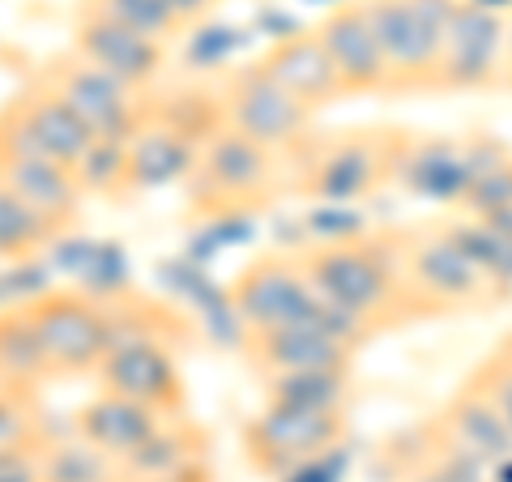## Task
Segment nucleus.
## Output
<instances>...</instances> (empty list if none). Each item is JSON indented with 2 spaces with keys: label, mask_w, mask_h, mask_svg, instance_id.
<instances>
[{
  "label": "nucleus",
  "mask_w": 512,
  "mask_h": 482,
  "mask_svg": "<svg viewBox=\"0 0 512 482\" xmlns=\"http://www.w3.org/2000/svg\"><path fill=\"white\" fill-rule=\"evenodd\" d=\"M308 282L329 308H338L372 337L410 325L406 286H402V235L384 231H346L325 235L299 248Z\"/></svg>",
  "instance_id": "1"
},
{
  "label": "nucleus",
  "mask_w": 512,
  "mask_h": 482,
  "mask_svg": "<svg viewBox=\"0 0 512 482\" xmlns=\"http://www.w3.org/2000/svg\"><path fill=\"white\" fill-rule=\"evenodd\" d=\"M410 128L363 124L312 133L299 150L286 154V197L320 201L329 210L376 197L393 184Z\"/></svg>",
  "instance_id": "2"
},
{
  "label": "nucleus",
  "mask_w": 512,
  "mask_h": 482,
  "mask_svg": "<svg viewBox=\"0 0 512 482\" xmlns=\"http://www.w3.org/2000/svg\"><path fill=\"white\" fill-rule=\"evenodd\" d=\"M397 235H402V286H406L410 320L457 316V312L466 316L508 299L500 282L491 278L483 261L470 252V244L461 239L453 218L397 227Z\"/></svg>",
  "instance_id": "3"
},
{
  "label": "nucleus",
  "mask_w": 512,
  "mask_h": 482,
  "mask_svg": "<svg viewBox=\"0 0 512 482\" xmlns=\"http://www.w3.org/2000/svg\"><path fill=\"white\" fill-rule=\"evenodd\" d=\"M180 188L192 218H248L286 197V158L218 124L201 141Z\"/></svg>",
  "instance_id": "4"
},
{
  "label": "nucleus",
  "mask_w": 512,
  "mask_h": 482,
  "mask_svg": "<svg viewBox=\"0 0 512 482\" xmlns=\"http://www.w3.org/2000/svg\"><path fill=\"white\" fill-rule=\"evenodd\" d=\"M227 303L244 333L256 329H282V325H320L329 333L346 337L355 350L372 342V333L355 325L338 308H329L320 291L308 282V269L299 261V248H269L256 252L252 261L231 278Z\"/></svg>",
  "instance_id": "5"
},
{
  "label": "nucleus",
  "mask_w": 512,
  "mask_h": 482,
  "mask_svg": "<svg viewBox=\"0 0 512 482\" xmlns=\"http://www.w3.org/2000/svg\"><path fill=\"white\" fill-rule=\"evenodd\" d=\"M363 5L389 64V99L436 90L457 0H363Z\"/></svg>",
  "instance_id": "6"
},
{
  "label": "nucleus",
  "mask_w": 512,
  "mask_h": 482,
  "mask_svg": "<svg viewBox=\"0 0 512 482\" xmlns=\"http://www.w3.org/2000/svg\"><path fill=\"white\" fill-rule=\"evenodd\" d=\"M26 316L35 325V337L56 380L94 376L99 363L111 355V346H120L116 303L73 291V286L26 299Z\"/></svg>",
  "instance_id": "7"
},
{
  "label": "nucleus",
  "mask_w": 512,
  "mask_h": 482,
  "mask_svg": "<svg viewBox=\"0 0 512 482\" xmlns=\"http://www.w3.org/2000/svg\"><path fill=\"white\" fill-rule=\"evenodd\" d=\"M350 436L346 410H308L286 406V401H265L239 431L244 461L256 474L286 482L291 474L333 457Z\"/></svg>",
  "instance_id": "8"
},
{
  "label": "nucleus",
  "mask_w": 512,
  "mask_h": 482,
  "mask_svg": "<svg viewBox=\"0 0 512 482\" xmlns=\"http://www.w3.org/2000/svg\"><path fill=\"white\" fill-rule=\"evenodd\" d=\"M214 94L222 107V124H231L235 133L261 141L265 150L282 158L316 133V111L303 107L261 60L231 64L214 82Z\"/></svg>",
  "instance_id": "9"
},
{
  "label": "nucleus",
  "mask_w": 512,
  "mask_h": 482,
  "mask_svg": "<svg viewBox=\"0 0 512 482\" xmlns=\"http://www.w3.org/2000/svg\"><path fill=\"white\" fill-rule=\"evenodd\" d=\"M35 77H43L99 141H133L154 103V94H141L133 86L116 82V77H107L103 69H94L90 60L77 56L73 47L47 56L35 69Z\"/></svg>",
  "instance_id": "10"
},
{
  "label": "nucleus",
  "mask_w": 512,
  "mask_h": 482,
  "mask_svg": "<svg viewBox=\"0 0 512 482\" xmlns=\"http://www.w3.org/2000/svg\"><path fill=\"white\" fill-rule=\"evenodd\" d=\"M0 141L30 154H43L64 167H82L86 154L99 146V137L82 124V116L60 94L30 73L26 82L0 103Z\"/></svg>",
  "instance_id": "11"
},
{
  "label": "nucleus",
  "mask_w": 512,
  "mask_h": 482,
  "mask_svg": "<svg viewBox=\"0 0 512 482\" xmlns=\"http://www.w3.org/2000/svg\"><path fill=\"white\" fill-rule=\"evenodd\" d=\"M504 64H508V18L495 5H483V0H457L440 77L431 94L504 90Z\"/></svg>",
  "instance_id": "12"
},
{
  "label": "nucleus",
  "mask_w": 512,
  "mask_h": 482,
  "mask_svg": "<svg viewBox=\"0 0 512 482\" xmlns=\"http://www.w3.org/2000/svg\"><path fill=\"white\" fill-rule=\"evenodd\" d=\"M69 47L82 60H90L94 69H103L107 77H116V82L133 86L141 94H154L158 77L167 69L163 43L137 35L133 26L111 18V13L103 5H94V0H77L73 22H69Z\"/></svg>",
  "instance_id": "13"
},
{
  "label": "nucleus",
  "mask_w": 512,
  "mask_h": 482,
  "mask_svg": "<svg viewBox=\"0 0 512 482\" xmlns=\"http://www.w3.org/2000/svg\"><path fill=\"white\" fill-rule=\"evenodd\" d=\"M103 393H116L133 406H146L163 419H188V384L180 372V359L171 355L163 337H128L111 346V355L94 372Z\"/></svg>",
  "instance_id": "14"
},
{
  "label": "nucleus",
  "mask_w": 512,
  "mask_h": 482,
  "mask_svg": "<svg viewBox=\"0 0 512 482\" xmlns=\"http://www.w3.org/2000/svg\"><path fill=\"white\" fill-rule=\"evenodd\" d=\"M397 188L410 197L457 205L466 201L474 184V137H440V133H410L402 158H397Z\"/></svg>",
  "instance_id": "15"
},
{
  "label": "nucleus",
  "mask_w": 512,
  "mask_h": 482,
  "mask_svg": "<svg viewBox=\"0 0 512 482\" xmlns=\"http://www.w3.org/2000/svg\"><path fill=\"white\" fill-rule=\"evenodd\" d=\"M316 35L325 39L333 64H338L350 99H389V64H384L376 26L367 18L363 0H338L316 22Z\"/></svg>",
  "instance_id": "16"
},
{
  "label": "nucleus",
  "mask_w": 512,
  "mask_h": 482,
  "mask_svg": "<svg viewBox=\"0 0 512 482\" xmlns=\"http://www.w3.org/2000/svg\"><path fill=\"white\" fill-rule=\"evenodd\" d=\"M244 359L256 376H295V372H350L359 350L346 337L320 325H282L244 333Z\"/></svg>",
  "instance_id": "17"
},
{
  "label": "nucleus",
  "mask_w": 512,
  "mask_h": 482,
  "mask_svg": "<svg viewBox=\"0 0 512 482\" xmlns=\"http://www.w3.org/2000/svg\"><path fill=\"white\" fill-rule=\"evenodd\" d=\"M256 60H261L308 111H329L338 103H350V90L329 56L325 39L316 35V26L286 30V35H278Z\"/></svg>",
  "instance_id": "18"
},
{
  "label": "nucleus",
  "mask_w": 512,
  "mask_h": 482,
  "mask_svg": "<svg viewBox=\"0 0 512 482\" xmlns=\"http://www.w3.org/2000/svg\"><path fill=\"white\" fill-rule=\"evenodd\" d=\"M380 461L393 465L389 482H495L491 465L470 457L466 448H457L444 436L436 414L406 431H397V436L384 444Z\"/></svg>",
  "instance_id": "19"
},
{
  "label": "nucleus",
  "mask_w": 512,
  "mask_h": 482,
  "mask_svg": "<svg viewBox=\"0 0 512 482\" xmlns=\"http://www.w3.org/2000/svg\"><path fill=\"white\" fill-rule=\"evenodd\" d=\"M0 184L18 192L30 210H39L60 235L77 227V218H82L86 188L77 180V171L64 163H52L43 154H30V150L0 141Z\"/></svg>",
  "instance_id": "20"
},
{
  "label": "nucleus",
  "mask_w": 512,
  "mask_h": 482,
  "mask_svg": "<svg viewBox=\"0 0 512 482\" xmlns=\"http://www.w3.org/2000/svg\"><path fill=\"white\" fill-rule=\"evenodd\" d=\"M167 423H175V419H163V414H154L146 406H133V401H124L116 393H103V389L94 393V401H86L82 410H73V436L86 440L90 448H99V453L116 461L120 470Z\"/></svg>",
  "instance_id": "21"
},
{
  "label": "nucleus",
  "mask_w": 512,
  "mask_h": 482,
  "mask_svg": "<svg viewBox=\"0 0 512 482\" xmlns=\"http://www.w3.org/2000/svg\"><path fill=\"white\" fill-rule=\"evenodd\" d=\"M201 150V137H192L184 124H175L150 103L146 124L128 141V192H146L163 184H184L192 158Z\"/></svg>",
  "instance_id": "22"
},
{
  "label": "nucleus",
  "mask_w": 512,
  "mask_h": 482,
  "mask_svg": "<svg viewBox=\"0 0 512 482\" xmlns=\"http://www.w3.org/2000/svg\"><path fill=\"white\" fill-rule=\"evenodd\" d=\"M436 423H440V431L457 448H466L470 457L491 465V470L512 457V431L504 427L500 410L491 406V397L478 389L474 376H466L457 384L453 397H448L444 406L436 410Z\"/></svg>",
  "instance_id": "23"
},
{
  "label": "nucleus",
  "mask_w": 512,
  "mask_h": 482,
  "mask_svg": "<svg viewBox=\"0 0 512 482\" xmlns=\"http://www.w3.org/2000/svg\"><path fill=\"white\" fill-rule=\"evenodd\" d=\"M43 380H56L47 355L26 316V303L0 312V393H35Z\"/></svg>",
  "instance_id": "24"
},
{
  "label": "nucleus",
  "mask_w": 512,
  "mask_h": 482,
  "mask_svg": "<svg viewBox=\"0 0 512 482\" xmlns=\"http://www.w3.org/2000/svg\"><path fill=\"white\" fill-rule=\"evenodd\" d=\"M39 474L43 482H128L111 457H103L99 448H90L86 440H52L39 448Z\"/></svg>",
  "instance_id": "25"
},
{
  "label": "nucleus",
  "mask_w": 512,
  "mask_h": 482,
  "mask_svg": "<svg viewBox=\"0 0 512 482\" xmlns=\"http://www.w3.org/2000/svg\"><path fill=\"white\" fill-rule=\"evenodd\" d=\"M60 231L39 210L18 197L13 188L0 184V261H30L47 244H56Z\"/></svg>",
  "instance_id": "26"
},
{
  "label": "nucleus",
  "mask_w": 512,
  "mask_h": 482,
  "mask_svg": "<svg viewBox=\"0 0 512 482\" xmlns=\"http://www.w3.org/2000/svg\"><path fill=\"white\" fill-rule=\"evenodd\" d=\"M355 380L350 372H295V376H269L265 401H286V406L308 410H350Z\"/></svg>",
  "instance_id": "27"
},
{
  "label": "nucleus",
  "mask_w": 512,
  "mask_h": 482,
  "mask_svg": "<svg viewBox=\"0 0 512 482\" xmlns=\"http://www.w3.org/2000/svg\"><path fill=\"white\" fill-rule=\"evenodd\" d=\"M86 197H128V141H99L77 167Z\"/></svg>",
  "instance_id": "28"
},
{
  "label": "nucleus",
  "mask_w": 512,
  "mask_h": 482,
  "mask_svg": "<svg viewBox=\"0 0 512 482\" xmlns=\"http://www.w3.org/2000/svg\"><path fill=\"white\" fill-rule=\"evenodd\" d=\"M94 5H103L111 18H120L124 26H133L137 35H146V39L163 43V47L180 43V35L188 30V26L163 5V0H94Z\"/></svg>",
  "instance_id": "29"
},
{
  "label": "nucleus",
  "mask_w": 512,
  "mask_h": 482,
  "mask_svg": "<svg viewBox=\"0 0 512 482\" xmlns=\"http://www.w3.org/2000/svg\"><path fill=\"white\" fill-rule=\"evenodd\" d=\"M43 444L35 393H0V448Z\"/></svg>",
  "instance_id": "30"
},
{
  "label": "nucleus",
  "mask_w": 512,
  "mask_h": 482,
  "mask_svg": "<svg viewBox=\"0 0 512 482\" xmlns=\"http://www.w3.org/2000/svg\"><path fill=\"white\" fill-rule=\"evenodd\" d=\"M470 376L478 380V389H483V393L491 397V406L500 410L504 427L512 431V346H508V342H500V346H495L483 363L474 367Z\"/></svg>",
  "instance_id": "31"
},
{
  "label": "nucleus",
  "mask_w": 512,
  "mask_h": 482,
  "mask_svg": "<svg viewBox=\"0 0 512 482\" xmlns=\"http://www.w3.org/2000/svg\"><path fill=\"white\" fill-rule=\"evenodd\" d=\"M39 448L43 444L0 448V482H43V474H39Z\"/></svg>",
  "instance_id": "32"
},
{
  "label": "nucleus",
  "mask_w": 512,
  "mask_h": 482,
  "mask_svg": "<svg viewBox=\"0 0 512 482\" xmlns=\"http://www.w3.org/2000/svg\"><path fill=\"white\" fill-rule=\"evenodd\" d=\"M163 5L175 13V18H180L188 30L192 26H197V22H205V18H210V13L222 5V0H163Z\"/></svg>",
  "instance_id": "33"
},
{
  "label": "nucleus",
  "mask_w": 512,
  "mask_h": 482,
  "mask_svg": "<svg viewBox=\"0 0 512 482\" xmlns=\"http://www.w3.org/2000/svg\"><path fill=\"white\" fill-rule=\"evenodd\" d=\"M504 90H512V18H508V64H504Z\"/></svg>",
  "instance_id": "34"
},
{
  "label": "nucleus",
  "mask_w": 512,
  "mask_h": 482,
  "mask_svg": "<svg viewBox=\"0 0 512 482\" xmlns=\"http://www.w3.org/2000/svg\"><path fill=\"white\" fill-rule=\"evenodd\" d=\"M495 482H512V457L495 465Z\"/></svg>",
  "instance_id": "35"
},
{
  "label": "nucleus",
  "mask_w": 512,
  "mask_h": 482,
  "mask_svg": "<svg viewBox=\"0 0 512 482\" xmlns=\"http://www.w3.org/2000/svg\"><path fill=\"white\" fill-rule=\"evenodd\" d=\"M504 342H508V346H512V333H508V337H504Z\"/></svg>",
  "instance_id": "36"
}]
</instances>
